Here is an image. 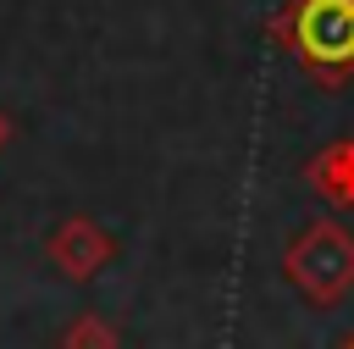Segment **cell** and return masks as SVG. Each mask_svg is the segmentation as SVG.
<instances>
[{
    "instance_id": "3957f363",
    "label": "cell",
    "mask_w": 354,
    "mask_h": 349,
    "mask_svg": "<svg viewBox=\"0 0 354 349\" xmlns=\"http://www.w3.org/2000/svg\"><path fill=\"white\" fill-rule=\"evenodd\" d=\"M50 249H55V260H61V266H66L72 277L94 271V266H100V260L111 255V244H105V238H100V233H94L88 222H66V227H61V238H55Z\"/></svg>"
},
{
    "instance_id": "5b68a950",
    "label": "cell",
    "mask_w": 354,
    "mask_h": 349,
    "mask_svg": "<svg viewBox=\"0 0 354 349\" xmlns=\"http://www.w3.org/2000/svg\"><path fill=\"white\" fill-rule=\"evenodd\" d=\"M72 349H111V332L100 321H77L72 327Z\"/></svg>"
},
{
    "instance_id": "8992f818",
    "label": "cell",
    "mask_w": 354,
    "mask_h": 349,
    "mask_svg": "<svg viewBox=\"0 0 354 349\" xmlns=\"http://www.w3.org/2000/svg\"><path fill=\"white\" fill-rule=\"evenodd\" d=\"M343 349H354V338H348V343H343Z\"/></svg>"
},
{
    "instance_id": "6da1fadb",
    "label": "cell",
    "mask_w": 354,
    "mask_h": 349,
    "mask_svg": "<svg viewBox=\"0 0 354 349\" xmlns=\"http://www.w3.org/2000/svg\"><path fill=\"white\" fill-rule=\"evenodd\" d=\"M282 39L310 72L337 83L354 66V0H293V11L282 17Z\"/></svg>"
},
{
    "instance_id": "7a4b0ae2",
    "label": "cell",
    "mask_w": 354,
    "mask_h": 349,
    "mask_svg": "<svg viewBox=\"0 0 354 349\" xmlns=\"http://www.w3.org/2000/svg\"><path fill=\"white\" fill-rule=\"evenodd\" d=\"M288 277L299 283V294L332 305L354 288V238L337 222H315L288 244Z\"/></svg>"
},
{
    "instance_id": "277c9868",
    "label": "cell",
    "mask_w": 354,
    "mask_h": 349,
    "mask_svg": "<svg viewBox=\"0 0 354 349\" xmlns=\"http://www.w3.org/2000/svg\"><path fill=\"white\" fill-rule=\"evenodd\" d=\"M310 177H315V188H321L326 199L354 205V144L343 138V144L321 150V155H315V166H310Z\"/></svg>"
}]
</instances>
